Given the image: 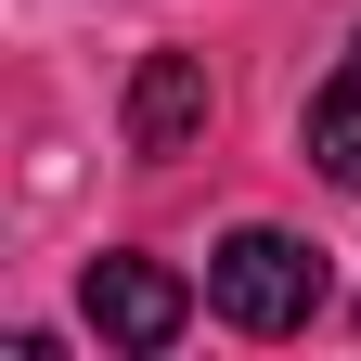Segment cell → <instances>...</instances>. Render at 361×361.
Segmentation results:
<instances>
[{
	"instance_id": "4",
	"label": "cell",
	"mask_w": 361,
	"mask_h": 361,
	"mask_svg": "<svg viewBox=\"0 0 361 361\" xmlns=\"http://www.w3.org/2000/svg\"><path fill=\"white\" fill-rule=\"evenodd\" d=\"M310 168H323V180H348V194H361V39L336 52V78L310 90Z\"/></svg>"
},
{
	"instance_id": "1",
	"label": "cell",
	"mask_w": 361,
	"mask_h": 361,
	"mask_svg": "<svg viewBox=\"0 0 361 361\" xmlns=\"http://www.w3.org/2000/svg\"><path fill=\"white\" fill-rule=\"evenodd\" d=\"M207 310L233 336H310V310H323V245L271 233V219H245V233L207 245Z\"/></svg>"
},
{
	"instance_id": "3",
	"label": "cell",
	"mask_w": 361,
	"mask_h": 361,
	"mask_svg": "<svg viewBox=\"0 0 361 361\" xmlns=\"http://www.w3.org/2000/svg\"><path fill=\"white\" fill-rule=\"evenodd\" d=\"M207 116H219V78H207V52H142L129 65V155H194L207 142Z\"/></svg>"
},
{
	"instance_id": "2",
	"label": "cell",
	"mask_w": 361,
	"mask_h": 361,
	"mask_svg": "<svg viewBox=\"0 0 361 361\" xmlns=\"http://www.w3.org/2000/svg\"><path fill=\"white\" fill-rule=\"evenodd\" d=\"M78 310H90V336L104 348H129V361H155V348H180V323H194V284H180L168 258H90L78 271Z\"/></svg>"
}]
</instances>
